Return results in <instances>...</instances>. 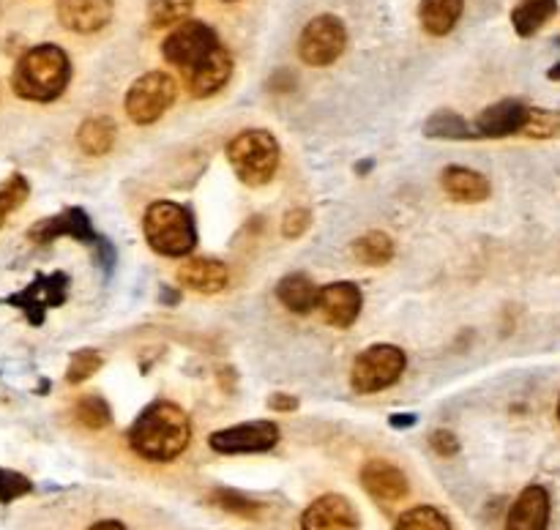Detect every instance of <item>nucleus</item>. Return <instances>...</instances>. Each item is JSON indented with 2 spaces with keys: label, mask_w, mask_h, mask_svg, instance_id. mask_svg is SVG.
I'll return each instance as SVG.
<instances>
[{
  "label": "nucleus",
  "mask_w": 560,
  "mask_h": 530,
  "mask_svg": "<svg viewBox=\"0 0 560 530\" xmlns=\"http://www.w3.org/2000/svg\"><path fill=\"white\" fill-rule=\"evenodd\" d=\"M191 440V421L175 402L159 399L148 404L129 429V443L142 459L170 462L180 457Z\"/></svg>",
  "instance_id": "f257e3e1"
},
{
  "label": "nucleus",
  "mask_w": 560,
  "mask_h": 530,
  "mask_svg": "<svg viewBox=\"0 0 560 530\" xmlns=\"http://www.w3.org/2000/svg\"><path fill=\"white\" fill-rule=\"evenodd\" d=\"M71 80V60L58 44H38L27 49L14 66L11 87L27 102H55Z\"/></svg>",
  "instance_id": "f03ea898"
},
{
  "label": "nucleus",
  "mask_w": 560,
  "mask_h": 530,
  "mask_svg": "<svg viewBox=\"0 0 560 530\" xmlns=\"http://www.w3.org/2000/svg\"><path fill=\"white\" fill-rule=\"evenodd\" d=\"M142 233L148 246L162 257H186L197 246L195 216L189 208L173 200H156L148 208Z\"/></svg>",
  "instance_id": "7ed1b4c3"
},
{
  "label": "nucleus",
  "mask_w": 560,
  "mask_h": 530,
  "mask_svg": "<svg viewBox=\"0 0 560 530\" xmlns=\"http://www.w3.org/2000/svg\"><path fill=\"white\" fill-rule=\"evenodd\" d=\"M228 162L246 186H266L279 167V142L266 129H244L228 142Z\"/></svg>",
  "instance_id": "20e7f679"
},
{
  "label": "nucleus",
  "mask_w": 560,
  "mask_h": 530,
  "mask_svg": "<svg viewBox=\"0 0 560 530\" xmlns=\"http://www.w3.org/2000/svg\"><path fill=\"white\" fill-rule=\"evenodd\" d=\"M175 98H178V82L167 71H148L129 87L124 107L135 123L148 126L156 123L173 107Z\"/></svg>",
  "instance_id": "39448f33"
},
{
  "label": "nucleus",
  "mask_w": 560,
  "mask_h": 530,
  "mask_svg": "<svg viewBox=\"0 0 560 530\" xmlns=\"http://www.w3.org/2000/svg\"><path fill=\"white\" fill-rule=\"evenodd\" d=\"M408 366V355L397 344H372L355 358L350 382L359 393H377L394 386Z\"/></svg>",
  "instance_id": "423d86ee"
},
{
  "label": "nucleus",
  "mask_w": 560,
  "mask_h": 530,
  "mask_svg": "<svg viewBox=\"0 0 560 530\" xmlns=\"http://www.w3.org/2000/svg\"><path fill=\"white\" fill-rule=\"evenodd\" d=\"M219 47V36L211 25L200 20H186L170 31V36L162 42V55L170 66L178 71H191L200 66L213 49Z\"/></svg>",
  "instance_id": "0eeeda50"
},
{
  "label": "nucleus",
  "mask_w": 560,
  "mask_h": 530,
  "mask_svg": "<svg viewBox=\"0 0 560 530\" xmlns=\"http://www.w3.org/2000/svg\"><path fill=\"white\" fill-rule=\"evenodd\" d=\"M348 47V27L339 16L320 14L301 31L299 55L306 66H331Z\"/></svg>",
  "instance_id": "6e6552de"
},
{
  "label": "nucleus",
  "mask_w": 560,
  "mask_h": 530,
  "mask_svg": "<svg viewBox=\"0 0 560 530\" xmlns=\"http://www.w3.org/2000/svg\"><path fill=\"white\" fill-rule=\"evenodd\" d=\"M66 295H69V273L55 271L36 276L25 290H20V293L9 295L3 301L9 306H16L31 326H42L47 309L66 304Z\"/></svg>",
  "instance_id": "1a4fd4ad"
},
{
  "label": "nucleus",
  "mask_w": 560,
  "mask_h": 530,
  "mask_svg": "<svg viewBox=\"0 0 560 530\" xmlns=\"http://www.w3.org/2000/svg\"><path fill=\"white\" fill-rule=\"evenodd\" d=\"M213 451L219 454H257L268 451L279 443V426L273 421H246V424L228 426L208 437Z\"/></svg>",
  "instance_id": "9d476101"
},
{
  "label": "nucleus",
  "mask_w": 560,
  "mask_h": 530,
  "mask_svg": "<svg viewBox=\"0 0 560 530\" xmlns=\"http://www.w3.org/2000/svg\"><path fill=\"white\" fill-rule=\"evenodd\" d=\"M27 238L38 246H47L58 238H74L82 240V244H96L98 235L96 229H93L91 216H88L82 208H63V211L55 213V216H47L42 219V222L33 224V227L27 229Z\"/></svg>",
  "instance_id": "9b49d317"
},
{
  "label": "nucleus",
  "mask_w": 560,
  "mask_h": 530,
  "mask_svg": "<svg viewBox=\"0 0 560 530\" xmlns=\"http://www.w3.org/2000/svg\"><path fill=\"white\" fill-rule=\"evenodd\" d=\"M528 104L517 102V98H503V102L490 104L481 109L479 118L470 123L476 140H492V137H512L523 134L525 120H528Z\"/></svg>",
  "instance_id": "f8f14e48"
},
{
  "label": "nucleus",
  "mask_w": 560,
  "mask_h": 530,
  "mask_svg": "<svg viewBox=\"0 0 560 530\" xmlns=\"http://www.w3.org/2000/svg\"><path fill=\"white\" fill-rule=\"evenodd\" d=\"M361 304H364V295H361L359 284L353 282L326 284V287H320V295H317V311L334 328L353 326L361 315Z\"/></svg>",
  "instance_id": "ddd939ff"
},
{
  "label": "nucleus",
  "mask_w": 560,
  "mask_h": 530,
  "mask_svg": "<svg viewBox=\"0 0 560 530\" xmlns=\"http://www.w3.org/2000/svg\"><path fill=\"white\" fill-rule=\"evenodd\" d=\"M113 14V0H58L60 25L71 33H82V36L104 31Z\"/></svg>",
  "instance_id": "4468645a"
},
{
  "label": "nucleus",
  "mask_w": 560,
  "mask_h": 530,
  "mask_svg": "<svg viewBox=\"0 0 560 530\" xmlns=\"http://www.w3.org/2000/svg\"><path fill=\"white\" fill-rule=\"evenodd\" d=\"M230 74H233V55H230V49L224 47V44H219V47L213 49L200 66L186 71L184 74L186 91H189L195 98H208L228 85Z\"/></svg>",
  "instance_id": "2eb2a0df"
},
{
  "label": "nucleus",
  "mask_w": 560,
  "mask_h": 530,
  "mask_svg": "<svg viewBox=\"0 0 560 530\" xmlns=\"http://www.w3.org/2000/svg\"><path fill=\"white\" fill-rule=\"evenodd\" d=\"M301 530H359V511L342 495H323L301 519Z\"/></svg>",
  "instance_id": "dca6fc26"
},
{
  "label": "nucleus",
  "mask_w": 560,
  "mask_h": 530,
  "mask_svg": "<svg viewBox=\"0 0 560 530\" xmlns=\"http://www.w3.org/2000/svg\"><path fill=\"white\" fill-rule=\"evenodd\" d=\"M361 484L364 490L375 497L377 503H399L402 497H408L410 486L408 479H405L402 470L397 464L386 462V459H370V462L361 468Z\"/></svg>",
  "instance_id": "f3484780"
},
{
  "label": "nucleus",
  "mask_w": 560,
  "mask_h": 530,
  "mask_svg": "<svg viewBox=\"0 0 560 530\" xmlns=\"http://www.w3.org/2000/svg\"><path fill=\"white\" fill-rule=\"evenodd\" d=\"M550 525V492L539 484L525 486L506 517V530H547Z\"/></svg>",
  "instance_id": "a211bd4d"
},
{
  "label": "nucleus",
  "mask_w": 560,
  "mask_h": 530,
  "mask_svg": "<svg viewBox=\"0 0 560 530\" xmlns=\"http://www.w3.org/2000/svg\"><path fill=\"white\" fill-rule=\"evenodd\" d=\"M178 282L186 290L213 295L228 287L230 271L222 260H213V257H191L178 268Z\"/></svg>",
  "instance_id": "6ab92c4d"
},
{
  "label": "nucleus",
  "mask_w": 560,
  "mask_h": 530,
  "mask_svg": "<svg viewBox=\"0 0 560 530\" xmlns=\"http://www.w3.org/2000/svg\"><path fill=\"white\" fill-rule=\"evenodd\" d=\"M441 186L457 202H485L490 197V180L470 167H446L441 175Z\"/></svg>",
  "instance_id": "aec40b11"
},
{
  "label": "nucleus",
  "mask_w": 560,
  "mask_h": 530,
  "mask_svg": "<svg viewBox=\"0 0 560 530\" xmlns=\"http://www.w3.org/2000/svg\"><path fill=\"white\" fill-rule=\"evenodd\" d=\"M277 295L293 315H310V311L317 309L320 287H317L306 273H288V276L277 284Z\"/></svg>",
  "instance_id": "412c9836"
},
{
  "label": "nucleus",
  "mask_w": 560,
  "mask_h": 530,
  "mask_svg": "<svg viewBox=\"0 0 560 530\" xmlns=\"http://www.w3.org/2000/svg\"><path fill=\"white\" fill-rule=\"evenodd\" d=\"M465 11V0H421L419 20L430 36H446L457 27Z\"/></svg>",
  "instance_id": "4be33fe9"
},
{
  "label": "nucleus",
  "mask_w": 560,
  "mask_h": 530,
  "mask_svg": "<svg viewBox=\"0 0 560 530\" xmlns=\"http://www.w3.org/2000/svg\"><path fill=\"white\" fill-rule=\"evenodd\" d=\"M115 137H118V129H115L113 118H107V115H93V118L82 120V126L77 129V145L88 156H104V153L113 151Z\"/></svg>",
  "instance_id": "5701e85b"
},
{
  "label": "nucleus",
  "mask_w": 560,
  "mask_h": 530,
  "mask_svg": "<svg viewBox=\"0 0 560 530\" xmlns=\"http://www.w3.org/2000/svg\"><path fill=\"white\" fill-rule=\"evenodd\" d=\"M558 0H520L512 11L514 31L523 38L536 36L556 16Z\"/></svg>",
  "instance_id": "b1692460"
},
{
  "label": "nucleus",
  "mask_w": 560,
  "mask_h": 530,
  "mask_svg": "<svg viewBox=\"0 0 560 530\" xmlns=\"http://www.w3.org/2000/svg\"><path fill=\"white\" fill-rule=\"evenodd\" d=\"M424 134L432 140H476L474 129L468 120L452 109H441L424 123Z\"/></svg>",
  "instance_id": "393cba45"
},
{
  "label": "nucleus",
  "mask_w": 560,
  "mask_h": 530,
  "mask_svg": "<svg viewBox=\"0 0 560 530\" xmlns=\"http://www.w3.org/2000/svg\"><path fill=\"white\" fill-rule=\"evenodd\" d=\"M197 0H151L148 3V25L164 31V27H175L180 22H186V16L191 14Z\"/></svg>",
  "instance_id": "a878e982"
},
{
  "label": "nucleus",
  "mask_w": 560,
  "mask_h": 530,
  "mask_svg": "<svg viewBox=\"0 0 560 530\" xmlns=\"http://www.w3.org/2000/svg\"><path fill=\"white\" fill-rule=\"evenodd\" d=\"M353 255L361 266H386L394 257V240L386 233H366L353 240Z\"/></svg>",
  "instance_id": "bb28decb"
},
{
  "label": "nucleus",
  "mask_w": 560,
  "mask_h": 530,
  "mask_svg": "<svg viewBox=\"0 0 560 530\" xmlns=\"http://www.w3.org/2000/svg\"><path fill=\"white\" fill-rule=\"evenodd\" d=\"M71 413H74V419L80 421L82 426H88V429H104V426H109V421H113L109 404L104 402L102 397H96V393H88V397L77 399Z\"/></svg>",
  "instance_id": "cd10ccee"
},
{
  "label": "nucleus",
  "mask_w": 560,
  "mask_h": 530,
  "mask_svg": "<svg viewBox=\"0 0 560 530\" xmlns=\"http://www.w3.org/2000/svg\"><path fill=\"white\" fill-rule=\"evenodd\" d=\"M397 530H452V525L438 508L416 506L399 517Z\"/></svg>",
  "instance_id": "c85d7f7f"
},
{
  "label": "nucleus",
  "mask_w": 560,
  "mask_h": 530,
  "mask_svg": "<svg viewBox=\"0 0 560 530\" xmlns=\"http://www.w3.org/2000/svg\"><path fill=\"white\" fill-rule=\"evenodd\" d=\"M523 134L534 137V140H556L560 137V113L530 107Z\"/></svg>",
  "instance_id": "c756f323"
},
{
  "label": "nucleus",
  "mask_w": 560,
  "mask_h": 530,
  "mask_svg": "<svg viewBox=\"0 0 560 530\" xmlns=\"http://www.w3.org/2000/svg\"><path fill=\"white\" fill-rule=\"evenodd\" d=\"M104 366V355L98 350L85 348V350H77L69 361V369H66V382L77 386V382L88 380V377L96 375L98 369Z\"/></svg>",
  "instance_id": "7c9ffc66"
},
{
  "label": "nucleus",
  "mask_w": 560,
  "mask_h": 530,
  "mask_svg": "<svg viewBox=\"0 0 560 530\" xmlns=\"http://www.w3.org/2000/svg\"><path fill=\"white\" fill-rule=\"evenodd\" d=\"M27 195H31V186H27V180L22 178V175H11V178L0 186V227H3L5 219L27 200Z\"/></svg>",
  "instance_id": "2f4dec72"
},
{
  "label": "nucleus",
  "mask_w": 560,
  "mask_h": 530,
  "mask_svg": "<svg viewBox=\"0 0 560 530\" xmlns=\"http://www.w3.org/2000/svg\"><path fill=\"white\" fill-rule=\"evenodd\" d=\"M31 490H33V484L25 479V475L16 473V470L0 468V503L16 500V497L27 495Z\"/></svg>",
  "instance_id": "473e14b6"
},
{
  "label": "nucleus",
  "mask_w": 560,
  "mask_h": 530,
  "mask_svg": "<svg viewBox=\"0 0 560 530\" xmlns=\"http://www.w3.org/2000/svg\"><path fill=\"white\" fill-rule=\"evenodd\" d=\"M211 500L230 514H244V517H255L257 514V503L246 500L244 495H235V492H230V490L213 492Z\"/></svg>",
  "instance_id": "72a5a7b5"
},
{
  "label": "nucleus",
  "mask_w": 560,
  "mask_h": 530,
  "mask_svg": "<svg viewBox=\"0 0 560 530\" xmlns=\"http://www.w3.org/2000/svg\"><path fill=\"white\" fill-rule=\"evenodd\" d=\"M312 213L306 208H293V211L284 213L282 219V235L284 238H301V235L310 229Z\"/></svg>",
  "instance_id": "f704fd0d"
},
{
  "label": "nucleus",
  "mask_w": 560,
  "mask_h": 530,
  "mask_svg": "<svg viewBox=\"0 0 560 530\" xmlns=\"http://www.w3.org/2000/svg\"><path fill=\"white\" fill-rule=\"evenodd\" d=\"M432 448H435L438 454H443V457H452V454L457 451V437L448 429H438L435 435H432Z\"/></svg>",
  "instance_id": "c9c22d12"
},
{
  "label": "nucleus",
  "mask_w": 560,
  "mask_h": 530,
  "mask_svg": "<svg viewBox=\"0 0 560 530\" xmlns=\"http://www.w3.org/2000/svg\"><path fill=\"white\" fill-rule=\"evenodd\" d=\"M268 408L279 410V413H290V410L299 408V399L290 397V393H273V397L268 399Z\"/></svg>",
  "instance_id": "e433bc0d"
},
{
  "label": "nucleus",
  "mask_w": 560,
  "mask_h": 530,
  "mask_svg": "<svg viewBox=\"0 0 560 530\" xmlns=\"http://www.w3.org/2000/svg\"><path fill=\"white\" fill-rule=\"evenodd\" d=\"M392 424L394 426H413L416 415H392Z\"/></svg>",
  "instance_id": "4c0bfd02"
},
{
  "label": "nucleus",
  "mask_w": 560,
  "mask_h": 530,
  "mask_svg": "<svg viewBox=\"0 0 560 530\" xmlns=\"http://www.w3.org/2000/svg\"><path fill=\"white\" fill-rule=\"evenodd\" d=\"M91 530H126V528L120 522H113V519H107V522H96Z\"/></svg>",
  "instance_id": "58836bf2"
},
{
  "label": "nucleus",
  "mask_w": 560,
  "mask_h": 530,
  "mask_svg": "<svg viewBox=\"0 0 560 530\" xmlns=\"http://www.w3.org/2000/svg\"><path fill=\"white\" fill-rule=\"evenodd\" d=\"M558 419H560V402H558Z\"/></svg>",
  "instance_id": "ea45409f"
}]
</instances>
